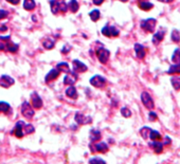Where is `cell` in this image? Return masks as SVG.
Returning a JSON list of instances; mask_svg holds the SVG:
<instances>
[{
    "mask_svg": "<svg viewBox=\"0 0 180 164\" xmlns=\"http://www.w3.org/2000/svg\"><path fill=\"white\" fill-rule=\"evenodd\" d=\"M56 69L58 70L59 72H65V73L70 72V67H69V65H68L67 63H59V64H57Z\"/></svg>",
    "mask_w": 180,
    "mask_h": 164,
    "instance_id": "23",
    "label": "cell"
},
{
    "mask_svg": "<svg viewBox=\"0 0 180 164\" xmlns=\"http://www.w3.org/2000/svg\"><path fill=\"white\" fill-rule=\"evenodd\" d=\"M10 36H0V40H9Z\"/></svg>",
    "mask_w": 180,
    "mask_h": 164,
    "instance_id": "44",
    "label": "cell"
},
{
    "mask_svg": "<svg viewBox=\"0 0 180 164\" xmlns=\"http://www.w3.org/2000/svg\"><path fill=\"white\" fill-rule=\"evenodd\" d=\"M101 32L106 37H117L119 36L120 34V31L118 30L115 27H112V26H105L104 28L102 29Z\"/></svg>",
    "mask_w": 180,
    "mask_h": 164,
    "instance_id": "5",
    "label": "cell"
},
{
    "mask_svg": "<svg viewBox=\"0 0 180 164\" xmlns=\"http://www.w3.org/2000/svg\"><path fill=\"white\" fill-rule=\"evenodd\" d=\"M90 149H91L92 153H105L108 151L109 147L108 145L106 144L105 142H100L96 143L94 145H90Z\"/></svg>",
    "mask_w": 180,
    "mask_h": 164,
    "instance_id": "7",
    "label": "cell"
},
{
    "mask_svg": "<svg viewBox=\"0 0 180 164\" xmlns=\"http://www.w3.org/2000/svg\"><path fill=\"white\" fill-rule=\"evenodd\" d=\"M148 146H150V148H153V150H154L155 153H157V155L162 153L163 148H164V145H163V143L160 142V141H152L150 143H148Z\"/></svg>",
    "mask_w": 180,
    "mask_h": 164,
    "instance_id": "11",
    "label": "cell"
},
{
    "mask_svg": "<svg viewBox=\"0 0 180 164\" xmlns=\"http://www.w3.org/2000/svg\"><path fill=\"white\" fill-rule=\"evenodd\" d=\"M59 75V71L57 69H52L51 71H49V73L46 75V77H45V82L46 83H50L52 82V80H56L57 77H58Z\"/></svg>",
    "mask_w": 180,
    "mask_h": 164,
    "instance_id": "17",
    "label": "cell"
},
{
    "mask_svg": "<svg viewBox=\"0 0 180 164\" xmlns=\"http://www.w3.org/2000/svg\"><path fill=\"white\" fill-rule=\"evenodd\" d=\"M7 1L11 3V5H17L18 3L20 2V0H7Z\"/></svg>",
    "mask_w": 180,
    "mask_h": 164,
    "instance_id": "40",
    "label": "cell"
},
{
    "mask_svg": "<svg viewBox=\"0 0 180 164\" xmlns=\"http://www.w3.org/2000/svg\"><path fill=\"white\" fill-rule=\"evenodd\" d=\"M157 119H158V115H157L156 112H154V111H150V112L148 113V120H150V122L157 121Z\"/></svg>",
    "mask_w": 180,
    "mask_h": 164,
    "instance_id": "37",
    "label": "cell"
},
{
    "mask_svg": "<svg viewBox=\"0 0 180 164\" xmlns=\"http://www.w3.org/2000/svg\"><path fill=\"white\" fill-rule=\"evenodd\" d=\"M156 24L157 20L155 18H147V19L142 20L141 24H140V27L146 32L153 33L155 31V28H156Z\"/></svg>",
    "mask_w": 180,
    "mask_h": 164,
    "instance_id": "1",
    "label": "cell"
},
{
    "mask_svg": "<svg viewBox=\"0 0 180 164\" xmlns=\"http://www.w3.org/2000/svg\"><path fill=\"white\" fill-rule=\"evenodd\" d=\"M31 102H32V107L35 109H40L43 107V99L37 94L36 92H33L31 95Z\"/></svg>",
    "mask_w": 180,
    "mask_h": 164,
    "instance_id": "12",
    "label": "cell"
},
{
    "mask_svg": "<svg viewBox=\"0 0 180 164\" xmlns=\"http://www.w3.org/2000/svg\"><path fill=\"white\" fill-rule=\"evenodd\" d=\"M121 115H123L124 118H130L131 117V111H130V109H128L127 107H122Z\"/></svg>",
    "mask_w": 180,
    "mask_h": 164,
    "instance_id": "35",
    "label": "cell"
},
{
    "mask_svg": "<svg viewBox=\"0 0 180 164\" xmlns=\"http://www.w3.org/2000/svg\"><path fill=\"white\" fill-rule=\"evenodd\" d=\"M121 1H123V2H125V1H127V0H121Z\"/></svg>",
    "mask_w": 180,
    "mask_h": 164,
    "instance_id": "47",
    "label": "cell"
},
{
    "mask_svg": "<svg viewBox=\"0 0 180 164\" xmlns=\"http://www.w3.org/2000/svg\"><path fill=\"white\" fill-rule=\"evenodd\" d=\"M172 40L176 43H180V32L178 30H173V32H172Z\"/></svg>",
    "mask_w": 180,
    "mask_h": 164,
    "instance_id": "33",
    "label": "cell"
},
{
    "mask_svg": "<svg viewBox=\"0 0 180 164\" xmlns=\"http://www.w3.org/2000/svg\"><path fill=\"white\" fill-rule=\"evenodd\" d=\"M134 52H136V55H137V57L139 59H143L144 57H145V49H144V47L142 45H140V43H136L134 45Z\"/></svg>",
    "mask_w": 180,
    "mask_h": 164,
    "instance_id": "16",
    "label": "cell"
},
{
    "mask_svg": "<svg viewBox=\"0 0 180 164\" xmlns=\"http://www.w3.org/2000/svg\"><path fill=\"white\" fill-rule=\"evenodd\" d=\"M89 16H90L92 21H98L101 17L100 11H99V10H93V11H91L90 13H89Z\"/></svg>",
    "mask_w": 180,
    "mask_h": 164,
    "instance_id": "31",
    "label": "cell"
},
{
    "mask_svg": "<svg viewBox=\"0 0 180 164\" xmlns=\"http://www.w3.org/2000/svg\"><path fill=\"white\" fill-rule=\"evenodd\" d=\"M150 130H152V128L147 127V126H144V127H142L141 129H140V134H141V137L144 139V140L150 139Z\"/></svg>",
    "mask_w": 180,
    "mask_h": 164,
    "instance_id": "22",
    "label": "cell"
},
{
    "mask_svg": "<svg viewBox=\"0 0 180 164\" xmlns=\"http://www.w3.org/2000/svg\"><path fill=\"white\" fill-rule=\"evenodd\" d=\"M8 15H9V13H8L7 11H5V10H0V20L7 18Z\"/></svg>",
    "mask_w": 180,
    "mask_h": 164,
    "instance_id": "39",
    "label": "cell"
},
{
    "mask_svg": "<svg viewBox=\"0 0 180 164\" xmlns=\"http://www.w3.org/2000/svg\"><path fill=\"white\" fill-rule=\"evenodd\" d=\"M36 7L34 0H24V9L27 11H33Z\"/></svg>",
    "mask_w": 180,
    "mask_h": 164,
    "instance_id": "20",
    "label": "cell"
},
{
    "mask_svg": "<svg viewBox=\"0 0 180 164\" xmlns=\"http://www.w3.org/2000/svg\"><path fill=\"white\" fill-rule=\"evenodd\" d=\"M141 101L142 104L144 105V107H146L147 109H154L155 107V103L153 97L150 96V94L146 91H143L141 93Z\"/></svg>",
    "mask_w": 180,
    "mask_h": 164,
    "instance_id": "4",
    "label": "cell"
},
{
    "mask_svg": "<svg viewBox=\"0 0 180 164\" xmlns=\"http://www.w3.org/2000/svg\"><path fill=\"white\" fill-rule=\"evenodd\" d=\"M54 45H55L54 40H52L51 38H46V39H43V46L48 50L53 49V48H54Z\"/></svg>",
    "mask_w": 180,
    "mask_h": 164,
    "instance_id": "27",
    "label": "cell"
},
{
    "mask_svg": "<svg viewBox=\"0 0 180 164\" xmlns=\"http://www.w3.org/2000/svg\"><path fill=\"white\" fill-rule=\"evenodd\" d=\"M171 144H172V139L169 138V136H165L164 141H163V145H164V146H169Z\"/></svg>",
    "mask_w": 180,
    "mask_h": 164,
    "instance_id": "38",
    "label": "cell"
},
{
    "mask_svg": "<svg viewBox=\"0 0 180 164\" xmlns=\"http://www.w3.org/2000/svg\"><path fill=\"white\" fill-rule=\"evenodd\" d=\"M74 120L77 124H81V125H85V124H89L91 123L92 119L90 117H87V115H83L82 112H76L75 115H74Z\"/></svg>",
    "mask_w": 180,
    "mask_h": 164,
    "instance_id": "9",
    "label": "cell"
},
{
    "mask_svg": "<svg viewBox=\"0 0 180 164\" xmlns=\"http://www.w3.org/2000/svg\"><path fill=\"white\" fill-rule=\"evenodd\" d=\"M160 2H164V3H169V2H173L174 0H158Z\"/></svg>",
    "mask_w": 180,
    "mask_h": 164,
    "instance_id": "45",
    "label": "cell"
},
{
    "mask_svg": "<svg viewBox=\"0 0 180 164\" xmlns=\"http://www.w3.org/2000/svg\"><path fill=\"white\" fill-rule=\"evenodd\" d=\"M92 1H93V3L96 5H101L103 2H104V0H92Z\"/></svg>",
    "mask_w": 180,
    "mask_h": 164,
    "instance_id": "41",
    "label": "cell"
},
{
    "mask_svg": "<svg viewBox=\"0 0 180 164\" xmlns=\"http://www.w3.org/2000/svg\"><path fill=\"white\" fill-rule=\"evenodd\" d=\"M150 139L152 141H160L161 139H162V136H161V134L159 131L152 129L150 130Z\"/></svg>",
    "mask_w": 180,
    "mask_h": 164,
    "instance_id": "24",
    "label": "cell"
},
{
    "mask_svg": "<svg viewBox=\"0 0 180 164\" xmlns=\"http://www.w3.org/2000/svg\"><path fill=\"white\" fill-rule=\"evenodd\" d=\"M172 62L175 64L180 63V48H177V49L174 51L173 56H172Z\"/></svg>",
    "mask_w": 180,
    "mask_h": 164,
    "instance_id": "30",
    "label": "cell"
},
{
    "mask_svg": "<svg viewBox=\"0 0 180 164\" xmlns=\"http://www.w3.org/2000/svg\"><path fill=\"white\" fill-rule=\"evenodd\" d=\"M21 113L24 118H27L28 120L32 119L34 117V109H33L32 105L29 102H24L21 105Z\"/></svg>",
    "mask_w": 180,
    "mask_h": 164,
    "instance_id": "3",
    "label": "cell"
},
{
    "mask_svg": "<svg viewBox=\"0 0 180 164\" xmlns=\"http://www.w3.org/2000/svg\"><path fill=\"white\" fill-rule=\"evenodd\" d=\"M70 49H71L70 47H68V46H65V47H64V49L62 50V52H63V53H67V52L70 51Z\"/></svg>",
    "mask_w": 180,
    "mask_h": 164,
    "instance_id": "42",
    "label": "cell"
},
{
    "mask_svg": "<svg viewBox=\"0 0 180 164\" xmlns=\"http://www.w3.org/2000/svg\"><path fill=\"white\" fill-rule=\"evenodd\" d=\"M66 95L70 99H77V91H76L75 87L73 86H69L67 89H66Z\"/></svg>",
    "mask_w": 180,
    "mask_h": 164,
    "instance_id": "18",
    "label": "cell"
},
{
    "mask_svg": "<svg viewBox=\"0 0 180 164\" xmlns=\"http://www.w3.org/2000/svg\"><path fill=\"white\" fill-rule=\"evenodd\" d=\"M101 132L100 130L98 129H91L90 130V134H89V138H90V140L92 141V142H96V141H99L101 139Z\"/></svg>",
    "mask_w": 180,
    "mask_h": 164,
    "instance_id": "19",
    "label": "cell"
},
{
    "mask_svg": "<svg viewBox=\"0 0 180 164\" xmlns=\"http://www.w3.org/2000/svg\"><path fill=\"white\" fill-rule=\"evenodd\" d=\"M77 80V73L75 72H68L67 75L64 77V84L67 85V86H73L74 84L76 83Z\"/></svg>",
    "mask_w": 180,
    "mask_h": 164,
    "instance_id": "8",
    "label": "cell"
},
{
    "mask_svg": "<svg viewBox=\"0 0 180 164\" xmlns=\"http://www.w3.org/2000/svg\"><path fill=\"white\" fill-rule=\"evenodd\" d=\"M171 84L175 90H180V76H175L171 78Z\"/></svg>",
    "mask_w": 180,
    "mask_h": 164,
    "instance_id": "26",
    "label": "cell"
},
{
    "mask_svg": "<svg viewBox=\"0 0 180 164\" xmlns=\"http://www.w3.org/2000/svg\"><path fill=\"white\" fill-rule=\"evenodd\" d=\"M8 50H9L10 52H12V53H15L18 50V46L16 45V43H9V45H8Z\"/></svg>",
    "mask_w": 180,
    "mask_h": 164,
    "instance_id": "36",
    "label": "cell"
},
{
    "mask_svg": "<svg viewBox=\"0 0 180 164\" xmlns=\"http://www.w3.org/2000/svg\"><path fill=\"white\" fill-rule=\"evenodd\" d=\"M72 64H73V71L75 73H83V72L87 71V69H88L85 64H83L82 62L77 61V59H74L72 62Z\"/></svg>",
    "mask_w": 180,
    "mask_h": 164,
    "instance_id": "13",
    "label": "cell"
},
{
    "mask_svg": "<svg viewBox=\"0 0 180 164\" xmlns=\"http://www.w3.org/2000/svg\"><path fill=\"white\" fill-rule=\"evenodd\" d=\"M167 73L169 74H180V63L172 65L171 67H169Z\"/></svg>",
    "mask_w": 180,
    "mask_h": 164,
    "instance_id": "25",
    "label": "cell"
},
{
    "mask_svg": "<svg viewBox=\"0 0 180 164\" xmlns=\"http://www.w3.org/2000/svg\"><path fill=\"white\" fill-rule=\"evenodd\" d=\"M24 122L22 121H19V122H17L16 123V125H15V127H14V129L12 130V132L11 134H15L17 138H22L24 137Z\"/></svg>",
    "mask_w": 180,
    "mask_h": 164,
    "instance_id": "14",
    "label": "cell"
},
{
    "mask_svg": "<svg viewBox=\"0 0 180 164\" xmlns=\"http://www.w3.org/2000/svg\"><path fill=\"white\" fill-rule=\"evenodd\" d=\"M96 57L99 58V61H100L101 64H106L109 59V55H110L109 51L107 49H105L104 47L98 48L96 51Z\"/></svg>",
    "mask_w": 180,
    "mask_h": 164,
    "instance_id": "2",
    "label": "cell"
},
{
    "mask_svg": "<svg viewBox=\"0 0 180 164\" xmlns=\"http://www.w3.org/2000/svg\"><path fill=\"white\" fill-rule=\"evenodd\" d=\"M165 33H166V30H165V29H162V28H161L160 30L157 31V32L154 34V36H153V43L158 46L159 43L163 40V38H164V36H165Z\"/></svg>",
    "mask_w": 180,
    "mask_h": 164,
    "instance_id": "10",
    "label": "cell"
},
{
    "mask_svg": "<svg viewBox=\"0 0 180 164\" xmlns=\"http://www.w3.org/2000/svg\"><path fill=\"white\" fill-rule=\"evenodd\" d=\"M24 134H31L35 131V128L32 124H24Z\"/></svg>",
    "mask_w": 180,
    "mask_h": 164,
    "instance_id": "34",
    "label": "cell"
},
{
    "mask_svg": "<svg viewBox=\"0 0 180 164\" xmlns=\"http://www.w3.org/2000/svg\"><path fill=\"white\" fill-rule=\"evenodd\" d=\"M8 30V28L5 26H2V27H0V31H1V32H5V31Z\"/></svg>",
    "mask_w": 180,
    "mask_h": 164,
    "instance_id": "46",
    "label": "cell"
},
{
    "mask_svg": "<svg viewBox=\"0 0 180 164\" xmlns=\"http://www.w3.org/2000/svg\"><path fill=\"white\" fill-rule=\"evenodd\" d=\"M139 8L141 10H143V11H150V10H152L154 8V5L150 2H147L145 0H142V1L139 2Z\"/></svg>",
    "mask_w": 180,
    "mask_h": 164,
    "instance_id": "21",
    "label": "cell"
},
{
    "mask_svg": "<svg viewBox=\"0 0 180 164\" xmlns=\"http://www.w3.org/2000/svg\"><path fill=\"white\" fill-rule=\"evenodd\" d=\"M14 83H15L14 78L9 75H2L0 78V86L3 87V88H9L10 86L14 85Z\"/></svg>",
    "mask_w": 180,
    "mask_h": 164,
    "instance_id": "15",
    "label": "cell"
},
{
    "mask_svg": "<svg viewBox=\"0 0 180 164\" xmlns=\"http://www.w3.org/2000/svg\"><path fill=\"white\" fill-rule=\"evenodd\" d=\"M106 78L101 75H94L90 78V84L93 87H96V88H103V87L106 86Z\"/></svg>",
    "mask_w": 180,
    "mask_h": 164,
    "instance_id": "6",
    "label": "cell"
},
{
    "mask_svg": "<svg viewBox=\"0 0 180 164\" xmlns=\"http://www.w3.org/2000/svg\"><path fill=\"white\" fill-rule=\"evenodd\" d=\"M68 9L72 12V13H75L78 10V3L76 0H70V2L68 3Z\"/></svg>",
    "mask_w": 180,
    "mask_h": 164,
    "instance_id": "28",
    "label": "cell"
},
{
    "mask_svg": "<svg viewBox=\"0 0 180 164\" xmlns=\"http://www.w3.org/2000/svg\"><path fill=\"white\" fill-rule=\"evenodd\" d=\"M5 49V45L3 43H1V40H0V50H1V51H3Z\"/></svg>",
    "mask_w": 180,
    "mask_h": 164,
    "instance_id": "43",
    "label": "cell"
},
{
    "mask_svg": "<svg viewBox=\"0 0 180 164\" xmlns=\"http://www.w3.org/2000/svg\"><path fill=\"white\" fill-rule=\"evenodd\" d=\"M89 164H106V162L100 157H93L89 160Z\"/></svg>",
    "mask_w": 180,
    "mask_h": 164,
    "instance_id": "32",
    "label": "cell"
},
{
    "mask_svg": "<svg viewBox=\"0 0 180 164\" xmlns=\"http://www.w3.org/2000/svg\"><path fill=\"white\" fill-rule=\"evenodd\" d=\"M11 109V106L7 102H0V112L8 113Z\"/></svg>",
    "mask_w": 180,
    "mask_h": 164,
    "instance_id": "29",
    "label": "cell"
}]
</instances>
